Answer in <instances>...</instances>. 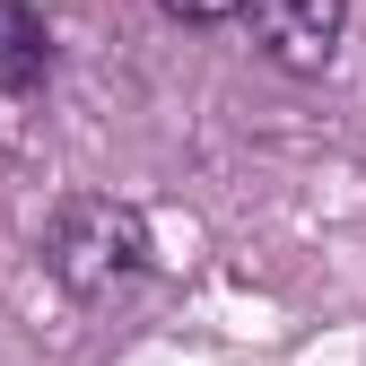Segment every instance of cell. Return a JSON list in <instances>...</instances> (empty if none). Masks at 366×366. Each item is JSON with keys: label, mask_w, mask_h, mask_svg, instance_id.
Wrapping results in <instances>:
<instances>
[{"label": "cell", "mask_w": 366, "mask_h": 366, "mask_svg": "<svg viewBox=\"0 0 366 366\" xmlns=\"http://www.w3.org/2000/svg\"><path fill=\"white\" fill-rule=\"evenodd\" d=\"M44 270L70 288V297H114L149 270V227L140 209H122L105 192H79L44 218Z\"/></svg>", "instance_id": "obj_1"}, {"label": "cell", "mask_w": 366, "mask_h": 366, "mask_svg": "<svg viewBox=\"0 0 366 366\" xmlns=\"http://www.w3.org/2000/svg\"><path fill=\"white\" fill-rule=\"evenodd\" d=\"M244 18H253V44H262L270 70L323 79L340 35H349V0H244Z\"/></svg>", "instance_id": "obj_2"}, {"label": "cell", "mask_w": 366, "mask_h": 366, "mask_svg": "<svg viewBox=\"0 0 366 366\" xmlns=\"http://www.w3.org/2000/svg\"><path fill=\"white\" fill-rule=\"evenodd\" d=\"M53 70V26L35 0H0V97H26Z\"/></svg>", "instance_id": "obj_3"}, {"label": "cell", "mask_w": 366, "mask_h": 366, "mask_svg": "<svg viewBox=\"0 0 366 366\" xmlns=\"http://www.w3.org/2000/svg\"><path fill=\"white\" fill-rule=\"evenodd\" d=\"M157 9L183 26H218V18H244V0H157Z\"/></svg>", "instance_id": "obj_4"}]
</instances>
